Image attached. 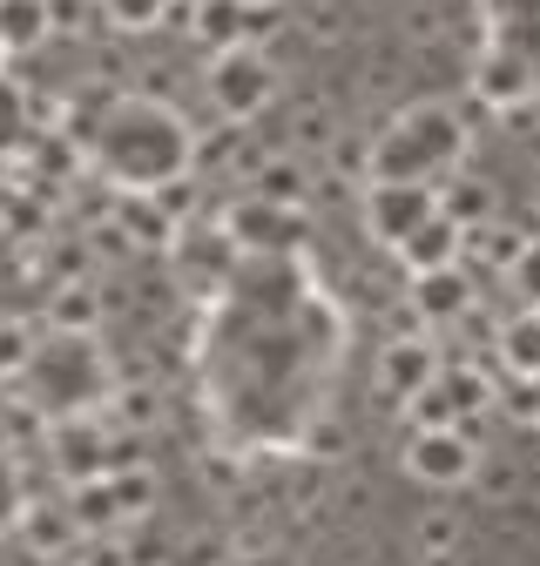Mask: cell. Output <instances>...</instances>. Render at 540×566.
<instances>
[{"mask_svg": "<svg viewBox=\"0 0 540 566\" xmlns=\"http://www.w3.org/2000/svg\"><path fill=\"white\" fill-rule=\"evenodd\" d=\"M89 149H95L102 176L122 182L128 196H163L169 182L189 176V163H196V135H189V122H183L176 108L143 102V95H122V102L102 108V122H95V135H89Z\"/></svg>", "mask_w": 540, "mask_h": 566, "instance_id": "cell-1", "label": "cell"}, {"mask_svg": "<svg viewBox=\"0 0 540 566\" xmlns=\"http://www.w3.org/2000/svg\"><path fill=\"white\" fill-rule=\"evenodd\" d=\"M466 163V122L453 102H413L372 142V182H453Z\"/></svg>", "mask_w": 540, "mask_h": 566, "instance_id": "cell-2", "label": "cell"}, {"mask_svg": "<svg viewBox=\"0 0 540 566\" xmlns=\"http://www.w3.org/2000/svg\"><path fill=\"white\" fill-rule=\"evenodd\" d=\"M278 61H270L257 41H243V48H224V54H210V67H202V95H210V108L224 115V122H257L270 102H278Z\"/></svg>", "mask_w": 540, "mask_h": 566, "instance_id": "cell-3", "label": "cell"}, {"mask_svg": "<svg viewBox=\"0 0 540 566\" xmlns=\"http://www.w3.org/2000/svg\"><path fill=\"white\" fill-rule=\"evenodd\" d=\"M398 465L413 472L419 485H439V492H453V485H472V479H480L487 452H480V439H472L466 424H439V432H413V439H405Z\"/></svg>", "mask_w": 540, "mask_h": 566, "instance_id": "cell-4", "label": "cell"}, {"mask_svg": "<svg viewBox=\"0 0 540 566\" xmlns=\"http://www.w3.org/2000/svg\"><path fill=\"white\" fill-rule=\"evenodd\" d=\"M217 237H224L230 250H304L311 223H304V209L263 202V196H237V202H224Z\"/></svg>", "mask_w": 540, "mask_h": 566, "instance_id": "cell-5", "label": "cell"}, {"mask_svg": "<svg viewBox=\"0 0 540 566\" xmlns=\"http://www.w3.org/2000/svg\"><path fill=\"white\" fill-rule=\"evenodd\" d=\"M365 230H372V243H385V250H398L405 237H419L433 217H439V189L433 182H365Z\"/></svg>", "mask_w": 540, "mask_h": 566, "instance_id": "cell-6", "label": "cell"}, {"mask_svg": "<svg viewBox=\"0 0 540 566\" xmlns=\"http://www.w3.org/2000/svg\"><path fill=\"white\" fill-rule=\"evenodd\" d=\"M439 371H446V350H439L426 331H398V337H385V350H378V398L413 405L419 391L439 385Z\"/></svg>", "mask_w": 540, "mask_h": 566, "instance_id": "cell-7", "label": "cell"}, {"mask_svg": "<svg viewBox=\"0 0 540 566\" xmlns=\"http://www.w3.org/2000/svg\"><path fill=\"white\" fill-rule=\"evenodd\" d=\"M169 21L189 34V41H202V48H243L250 41V8H243V0H176V8H169Z\"/></svg>", "mask_w": 540, "mask_h": 566, "instance_id": "cell-8", "label": "cell"}, {"mask_svg": "<svg viewBox=\"0 0 540 566\" xmlns=\"http://www.w3.org/2000/svg\"><path fill=\"white\" fill-rule=\"evenodd\" d=\"M472 304H480V291H472L466 263H453V270H433V276H413V311H419V324H439V331H453L459 317H472Z\"/></svg>", "mask_w": 540, "mask_h": 566, "instance_id": "cell-9", "label": "cell"}, {"mask_svg": "<svg viewBox=\"0 0 540 566\" xmlns=\"http://www.w3.org/2000/svg\"><path fill=\"white\" fill-rule=\"evenodd\" d=\"M413 276H433V270H453V263H466V230L459 223H446V209L419 230V237H405L398 250H392Z\"/></svg>", "mask_w": 540, "mask_h": 566, "instance_id": "cell-10", "label": "cell"}, {"mask_svg": "<svg viewBox=\"0 0 540 566\" xmlns=\"http://www.w3.org/2000/svg\"><path fill=\"white\" fill-rule=\"evenodd\" d=\"M14 533H21V553H41V559H68L82 546V520L68 506H28Z\"/></svg>", "mask_w": 540, "mask_h": 566, "instance_id": "cell-11", "label": "cell"}, {"mask_svg": "<svg viewBox=\"0 0 540 566\" xmlns=\"http://www.w3.org/2000/svg\"><path fill=\"white\" fill-rule=\"evenodd\" d=\"M494 358H500V371H507V378L540 385V311H520V317H507V324H500Z\"/></svg>", "mask_w": 540, "mask_h": 566, "instance_id": "cell-12", "label": "cell"}, {"mask_svg": "<svg viewBox=\"0 0 540 566\" xmlns=\"http://www.w3.org/2000/svg\"><path fill=\"white\" fill-rule=\"evenodd\" d=\"M250 196L284 202V209H304V202H311V169H304V156H298V149L263 156V163H257V189H250Z\"/></svg>", "mask_w": 540, "mask_h": 566, "instance_id": "cell-13", "label": "cell"}, {"mask_svg": "<svg viewBox=\"0 0 540 566\" xmlns=\"http://www.w3.org/2000/svg\"><path fill=\"white\" fill-rule=\"evenodd\" d=\"M439 391L453 398V411H459V418H466V411H494V405H500V378H494V371H480V358H446Z\"/></svg>", "mask_w": 540, "mask_h": 566, "instance_id": "cell-14", "label": "cell"}, {"mask_svg": "<svg viewBox=\"0 0 540 566\" xmlns=\"http://www.w3.org/2000/svg\"><path fill=\"white\" fill-rule=\"evenodd\" d=\"M54 34L48 0H0V54H28Z\"/></svg>", "mask_w": 540, "mask_h": 566, "instance_id": "cell-15", "label": "cell"}, {"mask_svg": "<svg viewBox=\"0 0 540 566\" xmlns=\"http://www.w3.org/2000/svg\"><path fill=\"white\" fill-rule=\"evenodd\" d=\"M108 513L115 526H135V520H149L156 513V472L149 465H128V472H108Z\"/></svg>", "mask_w": 540, "mask_h": 566, "instance_id": "cell-16", "label": "cell"}, {"mask_svg": "<svg viewBox=\"0 0 540 566\" xmlns=\"http://www.w3.org/2000/svg\"><path fill=\"white\" fill-rule=\"evenodd\" d=\"M439 209H446V223H459L466 237H480L487 223H494V196L472 182V176H453V182H439Z\"/></svg>", "mask_w": 540, "mask_h": 566, "instance_id": "cell-17", "label": "cell"}, {"mask_svg": "<svg viewBox=\"0 0 540 566\" xmlns=\"http://www.w3.org/2000/svg\"><path fill=\"white\" fill-rule=\"evenodd\" d=\"M466 243H472V256H480L487 270H500V276H513V263L533 250V237H527L520 223H500V217H494L480 237H466Z\"/></svg>", "mask_w": 540, "mask_h": 566, "instance_id": "cell-18", "label": "cell"}, {"mask_svg": "<svg viewBox=\"0 0 540 566\" xmlns=\"http://www.w3.org/2000/svg\"><path fill=\"white\" fill-rule=\"evenodd\" d=\"M169 8H176V0H95V14H102L108 28H122V34H149V28H163Z\"/></svg>", "mask_w": 540, "mask_h": 566, "instance_id": "cell-19", "label": "cell"}, {"mask_svg": "<svg viewBox=\"0 0 540 566\" xmlns=\"http://www.w3.org/2000/svg\"><path fill=\"white\" fill-rule=\"evenodd\" d=\"M331 169L352 176V182H372V142L365 135H338L331 142Z\"/></svg>", "mask_w": 540, "mask_h": 566, "instance_id": "cell-20", "label": "cell"}, {"mask_svg": "<svg viewBox=\"0 0 540 566\" xmlns=\"http://www.w3.org/2000/svg\"><path fill=\"white\" fill-rule=\"evenodd\" d=\"M21 135H28V95L21 82H0V149H14Z\"/></svg>", "mask_w": 540, "mask_h": 566, "instance_id": "cell-21", "label": "cell"}, {"mask_svg": "<svg viewBox=\"0 0 540 566\" xmlns=\"http://www.w3.org/2000/svg\"><path fill=\"white\" fill-rule=\"evenodd\" d=\"M459 539H466V533H459V520H453V513H426V520H419V533H413V546H419V553H459Z\"/></svg>", "mask_w": 540, "mask_h": 566, "instance_id": "cell-22", "label": "cell"}, {"mask_svg": "<svg viewBox=\"0 0 540 566\" xmlns=\"http://www.w3.org/2000/svg\"><path fill=\"white\" fill-rule=\"evenodd\" d=\"M507 283L520 291V304H527V311H540V237H533V250L513 263V276H507Z\"/></svg>", "mask_w": 540, "mask_h": 566, "instance_id": "cell-23", "label": "cell"}, {"mask_svg": "<svg viewBox=\"0 0 540 566\" xmlns=\"http://www.w3.org/2000/svg\"><path fill=\"white\" fill-rule=\"evenodd\" d=\"M21 472H14V459L0 452V526H21Z\"/></svg>", "mask_w": 540, "mask_h": 566, "instance_id": "cell-24", "label": "cell"}, {"mask_svg": "<svg viewBox=\"0 0 540 566\" xmlns=\"http://www.w3.org/2000/svg\"><path fill=\"white\" fill-rule=\"evenodd\" d=\"M48 14H54V34H82L89 21H102L95 0H48Z\"/></svg>", "mask_w": 540, "mask_h": 566, "instance_id": "cell-25", "label": "cell"}, {"mask_svg": "<svg viewBox=\"0 0 540 566\" xmlns=\"http://www.w3.org/2000/svg\"><path fill=\"white\" fill-rule=\"evenodd\" d=\"M472 485H480L487 500H513V492H520V472H513L507 459H494V465H480V479H472Z\"/></svg>", "mask_w": 540, "mask_h": 566, "instance_id": "cell-26", "label": "cell"}, {"mask_svg": "<svg viewBox=\"0 0 540 566\" xmlns=\"http://www.w3.org/2000/svg\"><path fill=\"white\" fill-rule=\"evenodd\" d=\"M419 566H466V553H419Z\"/></svg>", "mask_w": 540, "mask_h": 566, "instance_id": "cell-27", "label": "cell"}, {"mask_svg": "<svg viewBox=\"0 0 540 566\" xmlns=\"http://www.w3.org/2000/svg\"><path fill=\"white\" fill-rule=\"evenodd\" d=\"M14 566H68V559H41V553H21Z\"/></svg>", "mask_w": 540, "mask_h": 566, "instance_id": "cell-28", "label": "cell"}, {"mask_svg": "<svg viewBox=\"0 0 540 566\" xmlns=\"http://www.w3.org/2000/svg\"><path fill=\"white\" fill-rule=\"evenodd\" d=\"M243 8H250V14H270V8H278V0H243Z\"/></svg>", "mask_w": 540, "mask_h": 566, "instance_id": "cell-29", "label": "cell"}, {"mask_svg": "<svg viewBox=\"0 0 540 566\" xmlns=\"http://www.w3.org/2000/svg\"><path fill=\"white\" fill-rule=\"evenodd\" d=\"M533 432H540V418H533Z\"/></svg>", "mask_w": 540, "mask_h": 566, "instance_id": "cell-30", "label": "cell"}]
</instances>
